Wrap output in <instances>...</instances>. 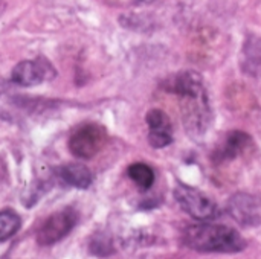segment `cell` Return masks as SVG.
<instances>
[{
  "mask_svg": "<svg viewBox=\"0 0 261 259\" xmlns=\"http://www.w3.org/2000/svg\"><path fill=\"white\" fill-rule=\"evenodd\" d=\"M21 226V220L17 212L5 209L0 212V243L14 237Z\"/></svg>",
  "mask_w": 261,
  "mask_h": 259,
  "instance_id": "cell-12",
  "label": "cell"
},
{
  "mask_svg": "<svg viewBox=\"0 0 261 259\" xmlns=\"http://www.w3.org/2000/svg\"><path fill=\"white\" fill-rule=\"evenodd\" d=\"M228 211L242 226H261V198L252 194H236L228 202Z\"/></svg>",
  "mask_w": 261,
  "mask_h": 259,
  "instance_id": "cell-6",
  "label": "cell"
},
{
  "mask_svg": "<svg viewBox=\"0 0 261 259\" xmlns=\"http://www.w3.org/2000/svg\"><path fill=\"white\" fill-rule=\"evenodd\" d=\"M141 3H153V2H156V0H139Z\"/></svg>",
  "mask_w": 261,
  "mask_h": 259,
  "instance_id": "cell-13",
  "label": "cell"
},
{
  "mask_svg": "<svg viewBox=\"0 0 261 259\" xmlns=\"http://www.w3.org/2000/svg\"><path fill=\"white\" fill-rule=\"evenodd\" d=\"M147 124L150 128L148 142L153 148H164L173 142L171 122L162 110H150L147 113Z\"/></svg>",
  "mask_w": 261,
  "mask_h": 259,
  "instance_id": "cell-8",
  "label": "cell"
},
{
  "mask_svg": "<svg viewBox=\"0 0 261 259\" xmlns=\"http://www.w3.org/2000/svg\"><path fill=\"white\" fill-rule=\"evenodd\" d=\"M251 143V137L242 131H232L226 136L223 145L216 153L217 162H226L236 159L239 154H242Z\"/></svg>",
  "mask_w": 261,
  "mask_h": 259,
  "instance_id": "cell-9",
  "label": "cell"
},
{
  "mask_svg": "<svg viewBox=\"0 0 261 259\" xmlns=\"http://www.w3.org/2000/svg\"><path fill=\"white\" fill-rule=\"evenodd\" d=\"M60 179L69 186L87 189L92 183V172L83 165H66L58 169Z\"/></svg>",
  "mask_w": 261,
  "mask_h": 259,
  "instance_id": "cell-10",
  "label": "cell"
},
{
  "mask_svg": "<svg viewBox=\"0 0 261 259\" xmlns=\"http://www.w3.org/2000/svg\"><path fill=\"white\" fill-rule=\"evenodd\" d=\"M170 92H176L180 98V110L187 133L193 137H202L211 121V111L208 104L206 90L202 82V76L196 72L179 73L174 81H170Z\"/></svg>",
  "mask_w": 261,
  "mask_h": 259,
  "instance_id": "cell-1",
  "label": "cell"
},
{
  "mask_svg": "<svg viewBox=\"0 0 261 259\" xmlns=\"http://www.w3.org/2000/svg\"><path fill=\"white\" fill-rule=\"evenodd\" d=\"M182 243L188 249L205 253H239L246 247L245 238L236 229L206 223L185 227Z\"/></svg>",
  "mask_w": 261,
  "mask_h": 259,
  "instance_id": "cell-2",
  "label": "cell"
},
{
  "mask_svg": "<svg viewBox=\"0 0 261 259\" xmlns=\"http://www.w3.org/2000/svg\"><path fill=\"white\" fill-rule=\"evenodd\" d=\"M127 174L144 191L150 189L153 186V183H154V172L145 163H133V165H130Z\"/></svg>",
  "mask_w": 261,
  "mask_h": 259,
  "instance_id": "cell-11",
  "label": "cell"
},
{
  "mask_svg": "<svg viewBox=\"0 0 261 259\" xmlns=\"http://www.w3.org/2000/svg\"><path fill=\"white\" fill-rule=\"evenodd\" d=\"M55 76V70L49 61L44 58H37L34 61H21L18 63L11 75V79L17 85L31 87L43 82L44 79H52Z\"/></svg>",
  "mask_w": 261,
  "mask_h": 259,
  "instance_id": "cell-7",
  "label": "cell"
},
{
  "mask_svg": "<svg viewBox=\"0 0 261 259\" xmlns=\"http://www.w3.org/2000/svg\"><path fill=\"white\" fill-rule=\"evenodd\" d=\"M78 221V214L72 208L52 214L37 231V243L40 246H52L67 237Z\"/></svg>",
  "mask_w": 261,
  "mask_h": 259,
  "instance_id": "cell-5",
  "label": "cell"
},
{
  "mask_svg": "<svg viewBox=\"0 0 261 259\" xmlns=\"http://www.w3.org/2000/svg\"><path fill=\"white\" fill-rule=\"evenodd\" d=\"M174 198L179 203V206L194 220L206 221L214 218L217 214V208L214 202L208 198L205 194H202L200 191L188 185L179 183L174 188Z\"/></svg>",
  "mask_w": 261,
  "mask_h": 259,
  "instance_id": "cell-4",
  "label": "cell"
},
{
  "mask_svg": "<svg viewBox=\"0 0 261 259\" xmlns=\"http://www.w3.org/2000/svg\"><path fill=\"white\" fill-rule=\"evenodd\" d=\"M107 133L99 124H86L73 131L69 139V150L75 157L92 159L106 145Z\"/></svg>",
  "mask_w": 261,
  "mask_h": 259,
  "instance_id": "cell-3",
  "label": "cell"
}]
</instances>
